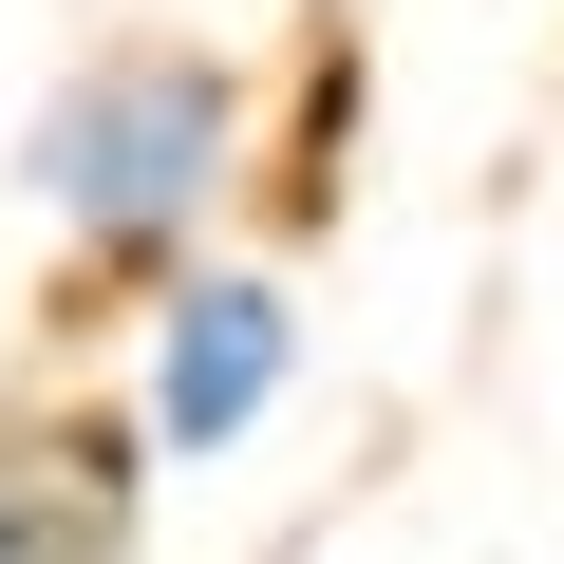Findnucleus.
I'll return each mask as SVG.
<instances>
[{
    "instance_id": "1",
    "label": "nucleus",
    "mask_w": 564,
    "mask_h": 564,
    "mask_svg": "<svg viewBox=\"0 0 564 564\" xmlns=\"http://www.w3.org/2000/svg\"><path fill=\"white\" fill-rule=\"evenodd\" d=\"M226 170H245V76H226L207 39H95V57L39 95V132H20V188H39L95 263H170V245L226 207Z\"/></svg>"
},
{
    "instance_id": "2",
    "label": "nucleus",
    "mask_w": 564,
    "mask_h": 564,
    "mask_svg": "<svg viewBox=\"0 0 564 564\" xmlns=\"http://www.w3.org/2000/svg\"><path fill=\"white\" fill-rule=\"evenodd\" d=\"M282 377H302V302H282L263 263H188L170 302H151V433L132 452H245L282 414Z\"/></svg>"
},
{
    "instance_id": "3",
    "label": "nucleus",
    "mask_w": 564,
    "mask_h": 564,
    "mask_svg": "<svg viewBox=\"0 0 564 564\" xmlns=\"http://www.w3.org/2000/svg\"><path fill=\"white\" fill-rule=\"evenodd\" d=\"M132 545V433H0V564H113Z\"/></svg>"
}]
</instances>
